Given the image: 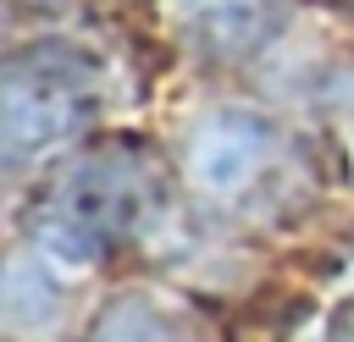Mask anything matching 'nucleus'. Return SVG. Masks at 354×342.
<instances>
[{
  "mask_svg": "<svg viewBox=\"0 0 354 342\" xmlns=\"http://www.w3.org/2000/svg\"><path fill=\"white\" fill-rule=\"evenodd\" d=\"M160 215V182L133 154H88L55 177L33 210L39 254L61 265H94L122 237H138Z\"/></svg>",
  "mask_w": 354,
  "mask_h": 342,
  "instance_id": "nucleus-1",
  "label": "nucleus"
},
{
  "mask_svg": "<svg viewBox=\"0 0 354 342\" xmlns=\"http://www.w3.org/2000/svg\"><path fill=\"white\" fill-rule=\"evenodd\" d=\"M94 110V72L83 55L66 50H28L6 72V105H0V132H6V160L28 165L66 138L83 132Z\"/></svg>",
  "mask_w": 354,
  "mask_h": 342,
  "instance_id": "nucleus-2",
  "label": "nucleus"
},
{
  "mask_svg": "<svg viewBox=\"0 0 354 342\" xmlns=\"http://www.w3.org/2000/svg\"><path fill=\"white\" fill-rule=\"evenodd\" d=\"M277 127L254 110H216L188 138V177L199 193L221 204H243L260 193V182L277 171Z\"/></svg>",
  "mask_w": 354,
  "mask_h": 342,
  "instance_id": "nucleus-3",
  "label": "nucleus"
},
{
  "mask_svg": "<svg viewBox=\"0 0 354 342\" xmlns=\"http://www.w3.org/2000/svg\"><path fill=\"white\" fill-rule=\"evenodd\" d=\"M0 320L11 342H61L72 325V292L50 270V254L17 248L0 281Z\"/></svg>",
  "mask_w": 354,
  "mask_h": 342,
  "instance_id": "nucleus-4",
  "label": "nucleus"
},
{
  "mask_svg": "<svg viewBox=\"0 0 354 342\" xmlns=\"http://www.w3.org/2000/svg\"><path fill=\"white\" fill-rule=\"evenodd\" d=\"M282 17V0H171V22L210 55L254 50Z\"/></svg>",
  "mask_w": 354,
  "mask_h": 342,
  "instance_id": "nucleus-5",
  "label": "nucleus"
},
{
  "mask_svg": "<svg viewBox=\"0 0 354 342\" xmlns=\"http://www.w3.org/2000/svg\"><path fill=\"white\" fill-rule=\"evenodd\" d=\"M94 342H216V336L188 303L166 292H127L100 314Z\"/></svg>",
  "mask_w": 354,
  "mask_h": 342,
  "instance_id": "nucleus-6",
  "label": "nucleus"
},
{
  "mask_svg": "<svg viewBox=\"0 0 354 342\" xmlns=\"http://www.w3.org/2000/svg\"><path fill=\"white\" fill-rule=\"evenodd\" d=\"M332 342H354V303L337 314V336H332Z\"/></svg>",
  "mask_w": 354,
  "mask_h": 342,
  "instance_id": "nucleus-7",
  "label": "nucleus"
}]
</instances>
